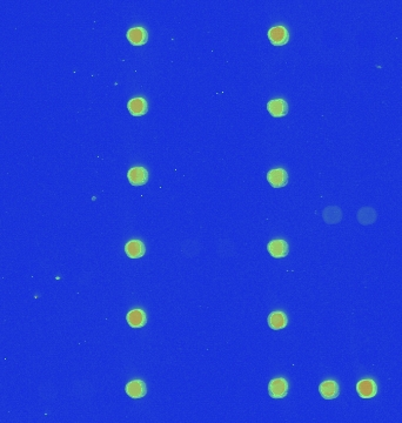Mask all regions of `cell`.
I'll return each instance as SVG.
<instances>
[{
  "label": "cell",
  "mask_w": 402,
  "mask_h": 423,
  "mask_svg": "<svg viewBox=\"0 0 402 423\" xmlns=\"http://www.w3.org/2000/svg\"><path fill=\"white\" fill-rule=\"evenodd\" d=\"M268 393L273 399H284L288 394V382L285 378H274L269 382Z\"/></svg>",
  "instance_id": "obj_1"
},
{
  "label": "cell",
  "mask_w": 402,
  "mask_h": 423,
  "mask_svg": "<svg viewBox=\"0 0 402 423\" xmlns=\"http://www.w3.org/2000/svg\"><path fill=\"white\" fill-rule=\"evenodd\" d=\"M356 390L361 399L365 400L372 399V397H374L376 394H378L376 384L373 380H371V378H366V380H361L357 382Z\"/></svg>",
  "instance_id": "obj_2"
},
{
  "label": "cell",
  "mask_w": 402,
  "mask_h": 423,
  "mask_svg": "<svg viewBox=\"0 0 402 423\" xmlns=\"http://www.w3.org/2000/svg\"><path fill=\"white\" fill-rule=\"evenodd\" d=\"M268 38L273 45L283 46L288 43L290 34H288L287 28H285L284 26H275L268 31Z\"/></svg>",
  "instance_id": "obj_3"
},
{
  "label": "cell",
  "mask_w": 402,
  "mask_h": 423,
  "mask_svg": "<svg viewBox=\"0 0 402 423\" xmlns=\"http://www.w3.org/2000/svg\"><path fill=\"white\" fill-rule=\"evenodd\" d=\"M267 180L274 188L285 187L288 182V174L283 168L272 170L267 174Z\"/></svg>",
  "instance_id": "obj_4"
},
{
  "label": "cell",
  "mask_w": 402,
  "mask_h": 423,
  "mask_svg": "<svg viewBox=\"0 0 402 423\" xmlns=\"http://www.w3.org/2000/svg\"><path fill=\"white\" fill-rule=\"evenodd\" d=\"M267 249L273 258L281 259L287 257L288 251H290V247H288V243L285 240H273V241L268 243Z\"/></svg>",
  "instance_id": "obj_5"
},
{
  "label": "cell",
  "mask_w": 402,
  "mask_h": 423,
  "mask_svg": "<svg viewBox=\"0 0 402 423\" xmlns=\"http://www.w3.org/2000/svg\"><path fill=\"white\" fill-rule=\"evenodd\" d=\"M126 394L132 399H141L147 394V387L141 380H133L126 385Z\"/></svg>",
  "instance_id": "obj_6"
},
{
  "label": "cell",
  "mask_w": 402,
  "mask_h": 423,
  "mask_svg": "<svg viewBox=\"0 0 402 423\" xmlns=\"http://www.w3.org/2000/svg\"><path fill=\"white\" fill-rule=\"evenodd\" d=\"M129 180L133 186L145 185L148 180V172L144 167H133L129 171Z\"/></svg>",
  "instance_id": "obj_7"
},
{
  "label": "cell",
  "mask_w": 402,
  "mask_h": 423,
  "mask_svg": "<svg viewBox=\"0 0 402 423\" xmlns=\"http://www.w3.org/2000/svg\"><path fill=\"white\" fill-rule=\"evenodd\" d=\"M319 392L325 400H334L339 396V386L333 380L325 381L320 385Z\"/></svg>",
  "instance_id": "obj_8"
},
{
  "label": "cell",
  "mask_w": 402,
  "mask_h": 423,
  "mask_svg": "<svg viewBox=\"0 0 402 423\" xmlns=\"http://www.w3.org/2000/svg\"><path fill=\"white\" fill-rule=\"evenodd\" d=\"M267 109L274 118H281L288 113V105L284 99H273L267 104Z\"/></svg>",
  "instance_id": "obj_9"
},
{
  "label": "cell",
  "mask_w": 402,
  "mask_h": 423,
  "mask_svg": "<svg viewBox=\"0 0 402 423\" xmlns=\"http://www.w3.org/2000/svg\"><path fill=\"white\" fill-rule=\"evenodd\" d=\"M127 39L130 40V43L132 44V45L141 46L147 41V31H146L144 27H133L127 32Z\"/></svg>",
  "instance_id": "obj_10"
},
{
  "label": "cell",
  "mask_w": 402,
  "mask_h": 423,
  "mask_svg": "<svg viewBox=\"0 0 402 423\" xmlns=\"http://www.w3.org/2000/svg\"><path fill=\"white\" fill-rule=\"evenodd\" d=\"M129 111L134 116H141L147 113V103L144 98H134L129 101Z\"/></svg>",
  "instance_id": "obj_11"
},
{
  "label": "cell",
  "mask_w": 402,
  "mask_h": 423,
  "mask_svg": "<svg viewBox=\"0 0 402 423\" xmlns=\"http://www.w3.org/2000/svg\"><path fill=\"white\" fill-rule=\"evenodd\" d=\"M126 320L130 326L133 328H141L147 322L145 312L141 311V309H133V311H131L129 314H127Z\"/></svg>",
  "instance_id": "obj_12"
},
{
  "label": "cell",
  "mask_w": 402,
  "mask_h": 423,
  "mask_svg": "<svg viewBox=\"0 0 402 423\" xmlns=\"http://www.w3.org/2000/svg\"><path fill=\"white\" fill-rule=\"evenodd\" d=\"M125 251L131 259H139L145 254L146 248L144 243L139 241V240H132V241L126 243Z\"/></svg>",
  "instance_id": "obj_13"
},
{
  "label": "cell",
  "mask_w": 402,
  "mask_h": 423,
  "mask_svg": "<svg viewBox=\"0 0 402 423\" xmlns=\"http://www.w3.org/2000/svg\"><path fill=\"white\" fill-rule=\"evenodd\" d=\"M287 323L288 319L286 314L283 312H273L272 314L268 316V324L274 330L284 329V328L287 326Z\"/></svg>",
  "instance_id": "obj_14"
}]
</instances>
